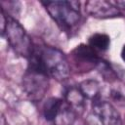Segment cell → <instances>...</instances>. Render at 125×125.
Instances as JSON below:
<instances>
[{
	"mask_svg": "<svg viewBox=\"0 0 125 125\" xmlns=\"http://www.w3.org/2000/svg\"><path fill=\"white\" fill-rule=\"evenodd\" d=\"M22 88L31 102H40L48 91L49 76L40 68L28 65L22 76Z\"/></svg>",
	"mask_w": 125,
	"mask_h": 125,
	"instance_id": "4",
	"label": "cell"
},
{
	"mask_svg": "<svg viewBox=\"0 0 125 125\" xmlns=\"http://www.w3.org/2000/svg\"><path fill=\"white\" fill-rule=\"evenodd\" d=\"M1 125H7L6 120H5V117H4V115H3V114L1 115Z\"/></svg>",
	"mask_w": 125,
	"mask_h": 125,
	"instance_id": "17",
	"label": "cell"
},
{
	"mask_svg": "<svg viewBox=\"0 0 125 125\" xmlns=\"http://www.w3.org/2000/svg\"><path fill=\"white\" fill-rule=\"evenodd\" d=\"M85 12L97 19H109L121 16L120 10L106 0H90L85 3Z\"/></svg>",
	"mask_w": 125,
	"mask_h": 125,
	"instance_id": "6",
	"label": "cell"
},
{
	"mask_svg": "<svg viewBox=\"0 0 125 125\" xmlns=\"http://www.w3.org/2000/svg\"><path fill=\"white\" fill-rule=\"evenodd\" d=\"M121 58H122V60L125 62V44L123 45L122 50H121Z\"/></svg>",
	"mask_w": 125,
	"mask_h": 125,
	"instance_id": "16",
	"label": "cell"
},
{
	"mask_svg": "<svg viewBox=\"0 0 125 125\" xmlns=\"http://www.w3.org/2000/svg\"><path fill=\"white\" fill-rule=\"evenodd\" d=\"M28 65L40 68L49 77L59 82L67 80L70 75L67 58L60 49L52 46L34 47V51L28 59Z\"/></svg>",
	"mask_w": 125,
	"mask_h": 125,
	"instance_id": "1",
	"label": "cell"
},
{
	"mask_svg": "<svg viewBox=\"0 0 125 125\" xmlns=\"http://www.w3.org/2000/svg\"><path fill=\"white\" fill-rule=\"evenodd\" d=\"M50 17L64 30L74 27L81 19L78 1H47L42 2Z\"/></svg>",
	"mask_w": 125,
	"mask_h": 125,
	"instance_id": "2",
	"label": "cell"
},
{
	"mask_svg": "<svg viewBox=\"0 0 125 125\" xmlns=\"http://www.w3.org/2000/svg\"><path fill=\"white\" fill-rule=\"evenodd\" d=\"M71 57L74 62L86 71L96 68L98 62L101 59L98 56V52L86 44H80L73 49L71 52Z\"/></svg>",
	"mask_w": 125,
	"mask_h": 125,
	"instance_id": "7",
	"label": "cell"
},
{
	"mask_svg": "<svg viewBox=\"0 0 125 125\" xmlns=\"http://www.w3.org/2000/svg\"><path fill=\"white\" fill-rule=\"evenodd\" d=\"M119 10H124L125 11V0H117L112 2Z\"/></svg>",
	"mask_w": 125,
	"mask_h": 125,
	"instance_id": "15",
	"label": "cell"
},
{
	"mask_svg": "<svg viewBox=\"0 0 125 125\" xmlns=\"http://www.w3.org/2000/svg\"><path fill=\"white\" fill-rule=\"evenodd\" d=\"M78 88L85 97V99L91 100L93 102L100 100L102 86L99 81L95 79H86L79 83Z\"/></svg>",
	"mask_w": 125,
	"mask_h": 125,
	"instance_id": "9",
	"label": "cell"
},
{
	"mask_svg": "<svg viewBox=\"0 0 125 125\" xmlns=\"http://www.w3.org/2000/svg\"><path fill=\"white\" fill-rule=\"evenodd\" d=\"M93 112L102 125H122L119 112L109 102L101 100L93 102Z\"/></svg>",
	"mask_w": 125,
	"mask_h": 125,
	"instance_id": "5",
	"label": "cell"
},
{
	"mask_svg": "<svg viewBox=\"0 0 125 125\" xmlns=\"http://www.w3.org/2000/svg\"><path fill=\"white\" fill-rule=\"evenodd\" d=\"M8 16V22L4 35L14 52L23 58L29 59L34 51V45L31 38L26 33L22 25L13 17Z\"/></svg>",
	"mask_w": 125,
	"mask_h": 125,
	"instance_id": "3",
	"label": "cell"
},
{
	"mask_svg": "<svg viewBox=\"0 0 125 125\" xmlns=\"http://www.w3.org/2000/svg\"><path fill=\"white\" fill-rule=\"evenodd\" d=\"M62 103L63 102L59 98H49L43 104V114L45 119L48 121H54Z\"/></svg>",
	"mask_w": 125,
	"mask_h": 125,
	"instance_id": "11",
	"label": "cell"
},
{
	"mask_svg": "<svg viewBox=\"0 0 125 125\" xmlns=\"http://www.w3.org/2000/svg\"><path fill=\"white\" fill-rule=\"evenodd\" d=\"M96 69L101 73V75L104 77V79L108 83H111V82L115 81L116 79H118L117 72L111 67V65L109 64L108 62L104 61L102 58L99 60L98 63L96 65Z\"/></svg>",
	"mask_w": 125,
	"mask_h": 125,
	"instance_id": "14",
	"label": "cell"
},
{
	"mask_svg": "<svg viewBox=\"0 0 125 125\" xmlns=\"http://www.w3.org/2000/svg\"><path fill=\"white\" fill-rule=\"evenodd\" d=\"M85 97L78 86H70L64 92V102L76 112L80 114L85 108Z\"/></svg>",
	"mask_w": 125,
	"mask_h": 125,
	"instance_id": "8",
	"label": "cell"
},
{
	"mask_svg": "<svg viewBox=\"0 0 125 125\" xmlns=\"http://www.w3.org/2000/svg\"><path fill=\"white\" fill-rule=\"evenodd\" d=\"M109 84L110 99L118 104H125V82L118 78Z\"/></svg>",
	"mask_w": 125,
	"mask_h": 125,
	"instance_id": "12",
	"label": "cell"
},
{
	"mask_svg": "<svg viewBox=\"0 0 125 125\" xmlns=\"http://www.w3.org/2000/svg\"><path fill=\"white\" fill-rule=\"evenodd\" d=\"M88 45L95 51H106L110 45V38L105 33H94L88 39Z\"/></svg>",
	"mask_w": 125,
	"mask_h": 125,
	"instance_id": "13",
	"label": "cell"
},
{
	"mask_svg": "<svg viewBox=\"0 0 125 125\" xmlns=\"http://www.w3.org/2000/svg\"><path fill=\"white\" fill-rule=\"evenodd\" d=\"M76 116V112L63 102L53 122L54 125H74Z\"/></svg>",
	"mask_w": 125,
	"mask_h": 125,
	"instance_id": "10",
	"label": "cell"
}]
</instances>
